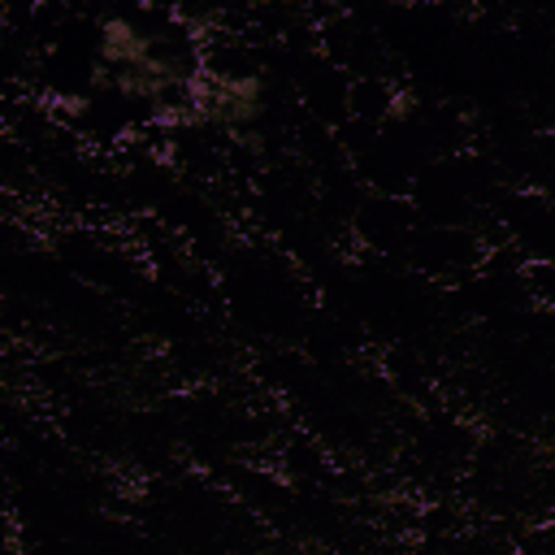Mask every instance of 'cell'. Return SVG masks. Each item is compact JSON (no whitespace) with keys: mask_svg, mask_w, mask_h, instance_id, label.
<instances>
[{"mask_svg":"<svg viewBox=\"0 0 555 555\" xmlns=\"http://www.w3.org/2000/svg\"><path fill=\"white\" fill-rule=\"evenodd\" d=\"M186 100L199 126L217 130H247L264 117V78L260 74H225V69H195L186 78Z\"/></svg>","mask_w":555,"mask_h":555,"instance_id":"6da1fadb","label":"cell"},{"mask_svg":"<svg viewBox=\"0 0 555 555\" xmlns=\"http://www.w3.org/2000/svg\"><path fill=\"white\" fill-rule=\"evenodd\" d=\"M156 52V39L147 30H139L130 17H104L100 22V61L108 69H126L139 65Z\"/></svg>","mask_w":555,"mask_h":555,"instance_id":"7a4b0ae2","label":"cell"},{"mask_svg":"<svg viewBox=\"0 0 555 555\" xmlns=\"http://www.w3.org/2000/svg\"><path fill=\"white\" fill-rule=\"evenodd\" d=\"M408 113H412V95H403V91H399V95L390 100V117H408Z\"/></svg>","mask_w":555,"mask_h":555,"instance_id":"3957f363","label":"cell"}]
</instances>
